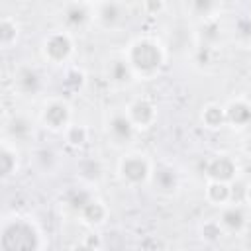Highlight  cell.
Returning <instances> with one entry per match:
<instances>
[{"instance_id": "31", "label": "cell", "mask_w": 251, "mask_h": 251, "mask_svg": "<svg viewBox=\"0 0 251 251\" xmlns=\"http://www.w3.org/2000/svg\"><path fill=\"white\" fill-rule=\"evenodd\" d=\"M69 251H98V249H94V247H90V245H88V243H86V241L82 239V241H78V243H75V245H73V247H71Z\"/></svg>"}, {"instance_id": "26", "label": "cell", "mask_w": 251, "mask_h": 251, "mask_svg": "<svg viewBox=\"0 0 251 251\" xmlns=\"http://www.w3.org/2000/svg\"><path fill=\"white\" fill-rule=\"evenodd\" d=\"M222 35V27L218 24V18H210V20H204L200 24V39L202 43L206 45H214Z\"/></svg>"}, {"instance_id": "16", "label": "cell", "mask_w": 251, "mask_h": 251, "mask_svg": "<svg viewBox=\"0 0 251 251\" xmlns=\"http://www.w3.org/2000/svg\"><path fill=\"white\" fill-rule=\"evenodd\" d=\"M108 216H110L108 206H106L100 198H96V196H92V200H90V202L80 210V214H78L80 222L86 224L88 227H98V226H102V224L108 220Z\"/></svg>"}, {"instance_id": "25", "label": "cell", "mask_w": 251, "mask_h": 251, "mask_svg": "<svg viewBox=\"0 0 251 251\" xmlns=\"http://www.w3.org/2000/svg\"><path fill=\"white\" fill-rule=\"evenodd\" d=\"M63 135H65V139H67L69 145H73V147H82V145L88 141L90 131H88V127L82 126V124H71V126L63 131Z\"/></svg>"}, {"instance_id": "13", "label": "cell", "mask_w": 251, "mask_h": 251, "mask_svg": "<svg viewBox=\"0 0 251 251\" xmlns=\"http://www.w3.org/2000/svg\"><path fill=\"white\" fill-rule=\"evenodd\" d=\"M14 86L22 96H35L43 88V76L35 67L22 65L14 73Z\"/></svg>"}, {"instance_id": "1", "label": "cell", "mask_w": 251, "mask_h": 251, "mask_svg": "<svg viewBox=\"0 0 251 251\" xmlns=\"http://www.w3.org/2000/svg\"><path fill=\"white\" fill-rule=\"evenodd\" d=\"M124 59L127 61L133 76L137 80H153L167 63V49L155 35H137L126 49Z\"/></svg>"}, {"instance_id": "29", "label": "cell", "mask_w": 251, "mask_h": 251, "mask_svg": "<svg viewBox=\"0 0 251 251\" xmlns=\"http://www.w3.org/2000/svg\"><path fill=\"white\" fill-rule=\"evenodd\" d=\"M233 33L241 45H251V16H239L233 25Z\"/></svg>"}, {"instance_id": "17", "label": "cell", "mask_w": 251, "mask_h": 251, "mask_svg": "<svg viewBox=\"0 0 251 251\" xmlns=\"http://www.w3.org/2000/svg\"><path fill=\"white\" fill-rule=\"evenodd\" d=\"M106 78L112 84H118V86H126L131 80H135V76H133L127 61L124 59V55H120V57H116V59H112L108 63V67H106Z\"/></svg>"}, {"instance_id": "4", "label": "cell", "mask_w": 251, "mask_h": 251, "mask_svg": "<svg viewBox=\"0 0 251 251\" xmlns=\"http://www.w3.org/2000/svg\"><path fill=\"white\" fill-rule=\"evenodd\" d=\"M76 51L75 35L69 29H53L41 41V55L51 65H67Z\"/></svg>"}, {"instance_id": "10", "label": "cell", "mask_w": 251, "mask_h": 251, "mask_svg": "<svg viewBox=\"0 0 251 251\" xmlns=\"http://www.w3.org/2000/svg\"><path fill=\"white\" fill-rule=\"evenodd\" d=\"M151 182H153L157 192H161L165 196H171V194H175L180 188V175H178V171L171 163L161 161V163L153 165Z\"/></svg>"}, {"instance_id": "6", "label": "cell", "mask_w": 251, "mask_h": 251, "mask_svg": "<svg viewBox=\"0 0 251 251\" xmlns=\"http://www.w3.org/2000/svg\"><path fill=\"white\" fill-rule=\"evenodd\" d=\"M129 18V10L124 2H94L92 4V20L102 29H118Z\"/></svg>"}, {"instance_id": "32", "label": "cell", "mask_w": 251, "mask_h": 251, "mask_svg": "<svg viewBox=\"0 0 251 251\" xmlns=\"http://www.w3.org/2000/svg\"><path fill=\"white\" fill-rule=\"evenodd\" d=\"M143 8H145V10H155V12L159 14L161 10H165V8H167V4H163V2H157V4H155V2H145V4H143Z\"/></svg>"}, {"instance_id": "23", "label": "cell", "mask_w": 251, "mask_h": 251, "mask_svg": "<svg viewBox=\"0 0 251 251\" xmlns=\"http://www.w3.org/2000/svg\"><path fill=\"white\" fill-rule=\"evenodd\" d=\"M76 175L80 176V180L84 184H96L100 180V176H102V167H100V163L96 159H84L78 165Z\"/></svg>"}, {"instance_id": "7", "label": "cell", "mask_w": 251, "mask_h": 251, "mask_svg": "<svg viewBox=\"0 0 251 251\" xmlns=\"http://www.w3.org/2000/svg\"><path fill=\"white\" fill-rule=\"evenodd\" d=\"M126 114L131 120L133 127L137 131H147L157 124L159 118V110L157 104L149 98V96H135L127 102L126 106Z\"/></svg>"}, {"instance_id": "12", "label": "cell", "mask_w": 251, "mask_h": 251, "mask_svg": "<svg viewBox=\"0 0 251 251\" xmlns=\"http://www.w3.org/2000/svg\"><path fill=\"white\" fill-rule=\"evenodd\" d=\"M218 222L226 233H243L249 226V216H247L245 206L231 202V204L220 208Z\"/></svg>"}, {"instance_id": "8", "label": "cell", "mask_w": 251, "mask_h": 251, "mask_svg": "<svg viewBox=\"0 0 251 251\" xmlns=\"http://www.w3.org/2000/svg\"><path fill=\"white\" fill-rule=\"evenodd\" d=\"M204 175H206V180H220V182L231 184L239 176V163L229 153H218L206 161Z\"/></svg>"}, {"instance_id": "3", "label": "cell", "mask_w": 251, "mask_h": 251, "mask_svg": "<svg viewBox=\"0 0 251 251\" xmlns=\"http://www.w3.org/2000/svg\"><path fill=\"white\" fill-rule=\"evenodd\" d=\"M153 165H155V161H151L147 157V153L127 151L118 161V176L129 188H137V186L151 182Z\"/></svg>"}, {"instance_id": "28", "label": "cell", "mask_w": 251, "mask_h": 251, "mask_svg": "<svg viewBox=\"0 0 251 251\" xmlns=\"http://www.w3.org/2000/svg\"><path fill=\"white\" fill-rule=\"evenodd\" d=\"M188 10L194 16H200L202 22H204V20H210V18H218L216 12L222 10V4H218V2H192V4H188Z\"/></svg>"}, {"instance_id": "2", "label": "cell", "mask_w": 251, "mask_h": 251, "mask_svg": "<svg viewBox=\"0 0 251 251\" xmlns=\"http://www.w3.org/2000/svg\"><path fill=\"white\" fill-rule=\"evenodd\" d=\"M39 226L22 214L6 216L2 222V251H41Z\"/></svg>"}, {"instance_id": "11", "label": "cell", "mask_w": 251, "mask_h": 251, "mask_svg": "<svg viewBox=\"0 0 251 251\" xmlns=\"http://www.w3.org/2000/svg\"><path fill=\"white\" fill-rule=\"evenodd\" d=\"M63 24L71 33L76 29H84L92 20V2H69L63 6Z\"/></svg>"}, {"instance_id": "9", "label": "cell", "mask_w": 251, "mask_h": 251, "mask_svg": "<svg viewBox=\"0 0 251 251\" xmlns=\"http://www.w3.org/2000/svg\"><path fill=\"white\" fill-rule=\"evenodd\" d=\"M104 126H106V135H108V139L114 145H126L137 133V129L133 127V124L127 118L126 110H114V112H110Z\"/></svg>"}, {"instance_id": "27", "label": "cell", "mask_w": 251, "mask_h": 251, "mask_svg": "<svg viewBox=\"0 0 251 251\" xmlns=\"http://www.w3.org/2000/svg\"><path fill=\"white\" fill-rule=\"evenodd\" d=\"M224 233H226V231L222 229V226H220L218 218L206 220V222L200 226V235H202V239H204V241H208V243H216V241H220Z\"/></svg>"}, {"instance_id": "5", "label": "cell", "mask_w": 251, "mask_h": 251, "mask_svg": "<svg viewBox=\"0 0 251 251\" xmlns=\"http://www.w3.org/2000/svg\"><path fill=\"white\" fill-rule=\"evenodd\" d=\"M39 122L49 131L63 133L73 124V108L67 98L63 96H51L43 102L39 112Z\"/></svg>"}, {"instance_id": "20", "label": "cell", "mask_w": 251, "mask_h": 251, "mask_svg": "<svg viewBox=\"0 0 251 251\" xmlns=\"http://www.w3.org/2000/svg\"><path fill=\"white\" fill-rule=\"evenodd\" d=\"M200 120L204 124V127L208 129H220L224 126H227V120H226V108L222 104H216V102H210L202 108V114H200Z\"/></svg>"}, {"instance_id": "14", "label": "cell", "mask_w": 251, "mask_h": 251, "mask_svg": "<svg viewBox=\"0 0 251 251\" xmlns=\"http://www.w3.org/2000/svg\"><path fill=\"white\" fill-rule=\"evenodd\" d=\"M226 120L227 126L233 129H245L251 126V100L245 96L231 98L226 106Z\"/></svg>"}, {"instance_id": "19", "label": "cell", "mask_w": 251, "mask_h": 251, "mask_svg": "<svg viewBox=\"0 0 251 251\" xmlns=\"http://www.w3.org/2000/svg\"><path fill=\"white\" fill-rule=\"evenodd\" d=\"M18 169H20V151L8 137H4L2 139V176L10 178L12 175L18 173Z\"/></svg>"}, {"instance_id": "30", "label": "cell", "mask_w": 251, "mask_h": 251, "mask_svg": "<svg viewBox=\"0 0 251 251\" xmlns=\"http://www.w3.org/2000/svg\"><path fill=\"white\" fill-rule=\"evenodd\" d=\"M214 59H216V49L214 45H206V43H200L196 53H194V61L200 65V67H210L214 65Z\"/></svg>"}, {"instance_id": "21", "label": "cell", "mask_w": 251, "mask_h": 251, "mask_svg": "<svg viewBox=\"0 0 251 251\" xmlns=\"http://www.w3.org/2000/svg\"><path fill=\"white\" fill-rule=\"evenodd\" d=\"M20 37V22L12 16H4L0 20V43L4 49H10Z\"/></svg>"}, {"instance_id": "33", "label": "cell", "mask_w": 251, "mask_h": 251, "mask_svg": "<svg viewBox=\"0 0 251 251\" xmlns=\"http://www.w3.org/2000/svg\"><path fill=\"white\" fill-rule=\"evenodd\" d=\"M241 149H243V153H245V155H249V157H251V133H249V135L243 139Z\"/></svg>"}, {"instance_id": "22", "label": "cell", "mask_w": 251, "mask_h": 251, "mask_svg": "<svg viewBox=\"0 0 251 251\" xmlns=\"http://www.w3.org/2000/svg\"><path fill=\"white\" fill-rule=\"evenodd\" d=\"M86 82V75L80 67H67L65 69V76H63V88L67 92H80L82 86Z\"/></svg>"}, {"instance_id": "18", "label": "cell", "mask_w": 251, "mask_h": 251, "mask_svg": "<svg viewBox=\"0 0 251 251\" xmlns=\"http://www.w3.org/2000/svg\"><path fill=\"white\" fill-rule=\"evenodd\" d=\"M92 192L86 188V186H73V188H69L67 192H65V196H63V206L65 208H69L71 212H75L76 216L80 214V210L92 200Z\"/></svg>"}, {"instance_id": "15", "label": "cell", "mask_w": 251, "mask_h": 251, "mask_svg": "<svg viewBox=\"0 0 251 251\" xmlns=\"http://www.w3.org/2000/svg\"><path fill=\"white\" fill-rule=\"evenodd\" d=\"M204 198L216 206V208H224L227 204L233 202V188L227 182H220V180H206V188H204Z\"/></svg>"}, {"instance_id": "24", "label": "cell", "mask_w": 251, "mask_h": 251, "mask_svg": "<svg viewBox=\"0 0 251 251\" xmlns=\"http://www.w3.org/2000/svg\"><path fill=\"white\" fill-rule=\"evenodd\" d=\"M8 133L16 139V141H22V139H27L31 133H33V124L25 118V116H14L10 126H8Z\"/></svg>"}, {"instance_id": "34", "label": "cell", "mask_w": 251, "mask_h": 251, "mask_svg": "<svg viewBox=\"0 0 251 251\" xmlns=\"http://www.w3.org/2000/svg\"><path fill=\"white\" fill-rule=\"evenodd\" d=\"M243 198H245V202H247V206L251 208V182H247V186H245V194H243Z\"/></svg>"}]
</instances>
